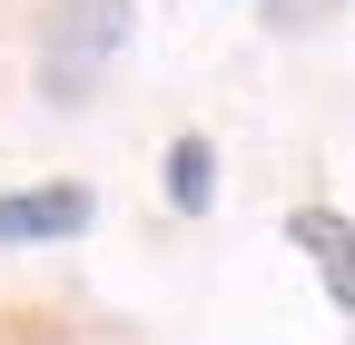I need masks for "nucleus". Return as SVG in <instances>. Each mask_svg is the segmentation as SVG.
<instances>
[{
	"mask_svg": "<svg viewBox=\"0 0 355 345\" xmlns=\"http://www.w3.org/2000/svg\"><path fill=\"white\" fill-rule=\"evenodd\" d=\"M89 218H99V188L79 178L0 188V247H60V237H89Z\"/></svg>",
	"mask_w": 355,
	"mask_h": 345,
	"instance_id": "nucleus-2",
	"label": "nucleus"
},
{
	"mask_svg": "<svg viewBox=\"0 0 355 345\" xmlns=\"http://www.w3.org/2000/svg\"><path fill=\"white\" fill-rule=\"evenodd\" d=\"M158 178H168V207H178V218H207V207H217V148L188 128V139L168 148V168H158Z\"/></svg>",
	"mask_w": 355,
	"mask_h": 345,
	"instance_id": "nucleus-4",
	"label": "nucleus"
},
{
	"mask_svg": "<svg viewBox=\"0 0 355 345\" xmlns=\"http://www.w3.org/2000/svg\"><path fill=\"white\" fill-rule=\"evenodd\" d=\"M286 247L316 267V286L336 296V316H355V218H336V207H286Z\"/></svg>",
	"mask_w": 355,
	"mask_h": 345,
	"instance_id": "nucleus-3",
	"label": "nucleus"
},
{
	"mask_svg": "<svg viewBox=\"0 0 355 345\" xmlns=\"http://www.w3.org/2000/svg\"><path fill=\"white\" fill-rule=\"evenodd\" d=\"M128 20H139V0H50L40 10V99H99L109 60L128 50Z\"/></svg>",
	"mask_w": 355,
	"mask_h": 345,
	"instance_id": "nucleus-1",
	"label": "nucleus"
}]
</instances>
